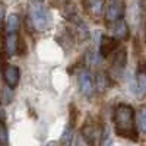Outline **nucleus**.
I'll use <instances>...</instances> for the list:
<instances>
[{"instance_id":"4","label":"nucleus","mask_w":146,"mask_h":146,"mask_svg":"<svg viewBox=\"0 0 146 146\" xmlns=\"http://www.w3.org/2000/svg\"><path fill=\"white\" fill-rule=\"evenodd\" d=\"M76 80H78V86H79V91L83 96L86 98H91L94 96L96 88H95V79L91 76V73L88 70H79L78 72V76H76Z\"/></svg>"},{"instance_id":"5","label":"nucleus","mask_w":146,"mask_h":146,"mask_svg":"<svg viewBox=\"0 0 146 146\" xmlns=\"http://www.w3.org/2000/svg\"><path fill=\"white\" fill-rule=\"evenodd\" d=\"M104 16L107 22H113L115 19H120L124 16V3L121 0H111L104 10Z\"/></svg>"},{"instance_id":"8","label":"nucleus","mask_w":146,"mask_h":146,"mask_svg":"<svg viewBox=\"0 0 146 146\" xmlns=\"http://www.w3.org/2000/svg\"><path fill=\"white\" fill-rule=\"evenodd\" d=\"M108 29L111 32V35L118 40H124L129 36V25L123 18L115 19L113 22H108Z\"/></svg>"},{"instance_id":"18","label":"nucleus","mask_w":146,"mask_h":146,"mask_svg":"<svg viewBox=\"0 0 146 146\" xmlns=\"http://www.w3.org/2000/svg\"><path fill=\"white\" fill-rule=\"evenodd\" d=\"M72 137H73V135H72V127L69 126V127L64 129L63 135H62V143H64V145L72 143Z\"/></svg>"},{"instance_id":"14","label":"nucleus","mask_w":146,"mask_h":146,"mask_svg":"<svg viewBox=\"0 0 146 146\" xmlns=\"http://www.w3.org/2000/svg\"><path fill=\"white\" fill-rule=\"evenodd\" d=\"M136 92L140 96L146 95V70L140 69L136 75Z\"/></svg>"},{"instance_id":"9","label":"nucleus","mask_w":146,"mask_h":146,"mask_svg":"<svg viewBox=\"0 0 146 146\" xmlns=\"http://www.w3.org/2000/svg\"><path fill=\"white\" fill-rule=\"evenodd\" d=\"M127 64V51L126 48H117L115 54H114V60H113V73L115 76H120L123 73L124 67Z\"/></svg>"},{"instance_id":"3","label":"nucleus","mask_w":146,"mask_h":146,"mask_svg":"<svg viewBox=\"0 0 146 146\" xmlns=\"http://www.w3.org/2000/svg\"><path fill=\"white\" fill-rule=\"evenodd\" d=\"M82 136L83 139L86 140L88 143H92V145H98L100 142H102V133H104V129L102 126L98 123V121H94V120H88L86 123L83 124L82 127Z\"/></svg>"},{"instance_id":"10","label":"nucleus","mask_w":146,"mask_h":146,"mask_svg":"<svg viewBox=\"0 0 146 146\" xmlns=\"http://www.w3.org/2000/svg\"><path fill=\"white\" fill-rule=\"evenodd\" d=\"M118 48V38L115 36H110V35H104L101 38V44H100V54L102 57H108L110 54L115 53V50Z\"/></svg>"},{"instance_id":"16","label":"nucleus","mask_w":146,"mask_h":146,"mask_svg":"<svg viewBox=\"0 0 146 146\" xmlns=\"http://www.w3.org/2000/svg\"><path fill=\"white\" fill-rule=\"evenodd\" d=\"M101 54L98 53H95V51H88L86 57H85V60H86V64H89L91 67H95V66H98L100 62H101Z\"/></svg>"},{"instance_id":"12","label":"nucleus","mask_w":146,"mask_h":146,"mask_svg":"<svg viewBox=\"0 0 146 146\" xmlns=\"http://www.w3.org/2000/svg\"><path fill=\"white\" fill-rule=\"evenodd\" d=\"M110 85H111V80H110V76L107 75V73H104V72L96 73V76H95V88H96V91L105 92L110 88Z\"/></svg>"},{"instance_id":"17","label":"nucleus","mask_w":146,"mask_h":146,"mask_svg":"<svg viewBox=\"0 0 146 146\" xmlns=\"http://www.w3.org/2000/svg\"><path fill=\"white\" fill-rule=\"evenodd\" d=\"M0 143L2 145H7L9 143V135H7V129L6 126L0 121Z\"/></svg>"},{"instance_id":"2","label":"nucleus","mask_w":146,"mask_h":146,"mask_svg":"<svg viewBox=\"0 0 146 146\" xmlns=\"http://www.w3.org/2000/svg\"><path fill=\"white\" fill-rule=\"evenodd\" d=\"M28 18L35 31H47L51 25V16L44 0H29L28 2Z\"/></svg>"},{"instance_id":"7","label":"nucleus","mask_w":146,"mask_h":146,"mask_svg":"<svg viewBox=\"0 0 146 146\" xmlns=\"http://www.w3.org/2000/svg\"><path fill=\"white\" fill-rule=\"evenodd\" d=\"M2 76H3V80L6 83V86H9L10 89H13V88H16L18 85H19L21 70H19V67H16L13 64H6L3 67Z\"/></svg>"},{"instance_id":"1","label":"nucleus","mask_w":146,"mask_h":146,"mask_svg":"<svg viewBox=\"0 0 146 146\" xmlns=\"http://www.w3.org/2000/svg\"><path fill=\"white\" fill-rule=\"evenodd\" d=\"M114 129L120 137H124L129 140L136 142L137 136V123H136V113L133 107L129 104H118L114 108Z\"/></svg>"},{"instance_id":"19","label":"nucleus","mask_w":146,"mask_h":146,"mask_svg":"<svg viewBox=\"0 0 146 146\" xmlns=\"http://www.w3.org/2000/svg\"><path fill=\"white\" fill-rule=\"evenodd\" d=\"M3 22H5V9L0 6V27L3 25Z\"/></svg>"},{"instance_id":"6","label":"nucleus","mask_w":146,"mask_h":146,"mask_svg":"<svg viewBox=\"0 0 146 146\" xmlns=\"http://www.w3.org/2000/svg\"><path fill=\"white\" fill-rule=\"evenodd\" d=\"M85 12L92 19H100L105 10V0H82Z\"/></svg>"},{"instance_id":"20","label":"nucleus","mask_w":146,"mask_h":146,"mask_svg":"<svg viewBox=\"0 0 146 146\" xmlns=\"http://www.w3.org/2000/svg\"><path fill=\"white\" fill-rule=\"evenodd\" d=\"M56 2H57V0H56Z\"/></svg>"},{"instance_id":"11","label":"nucleus","mask_w":146,"mask_h":146,"mask_svg":"<svg viewBox=\"0 0 146 146\" xmlns=\"http://www.w3.org/2000/svg\"><path fill=\"white\" fill-rule=\"evenodd\" d=\"M5 47L7 56H15L19 50V36L16 34H7L5 40Z\"/></svg>"},{"instance_id":"13","label":"nucleus","mask_w":146,"mask_h":146,"mask_svg":"<svg viewBox=\"0 0 146 146\" xmlns=\"http://www.w3.org/2000/svg\"><path fill=\"white\" fill-rule=\"evenodd\" d=\"M21 27V19L16 13H12L6 18V22H5V28H6V32L7 34H16L18 29Z\"/></svg>"},{"instance_id":"15","label":"nucleus","mask_w":146,"mask_h":146,"mask_svg":"<svg viewBox=\"0 0 146 146\" xmlns=\"http://www.w3.org/2000/svg\"><path fill=\"white\" fill-rule=\"evenodd\" d=\"M137 127L139 130L146 135V107H142L139 110V114H137Z\"/></svg>"}]
</instances>
